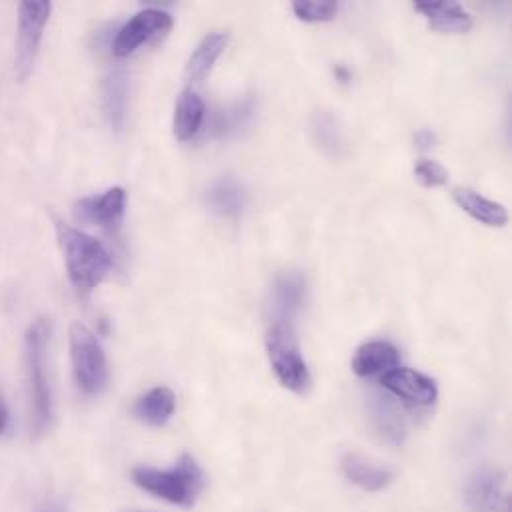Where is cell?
<instances>
[{
  "instance_id": "cell-20",
  "label": "cell",
  "mask_w": 512,
  "mask_h": 512,
  "mask_svg": "<svg viewBox=\"0 0 512 512\" xmlns=\"http://www.w3.org/2000/svg\"><path fill=\"white\" fill-rule=\"evenodd\" d=\"M208 204L224 218H236L246 206V192L234 178L218 180L208 192Z\"/></svg>"
},
{
  "instance_id": "cell-23",
  "label": "cell",
  "mask_w": 512,
  "mask_h": 512,
  "mask_svg": "<svg viewBox=\"0 0 512 512\" xmlns=\"http://www.w3.org/2000/svg\"><path fill=\"white\" fill-rule=\"evenodd\" d=\"M337 2L333 0H299L293 2V12L303 22H327L337 14Z\"/></svg>"
},
{
  "instance_id": "cell-7",
  "label": "cell",
  "mask_w": 512,
  "mask_h": 512,
  "mask_svg": "<svg viewBox=\"0 0 512 512\" xmlns=\"http://www.w3.org/2000/svg\"><path fill=\"white\" fill-rule=\"evenodd\" d=\"M172 28L174 20L168 12L160 8H146L120 28L112 50L116 56H130L142 44L164 38Z\"/></svg>"
},
{
  "instance_id": "cell-14",
  "label": "cell",
  "mask_w": 512,
  "mask_h": 512,
  "mask_svg": "<svg viewBox=\"0 0 512 512\" xmlns=\"http://www.w3.org/2000/svg\"><path fill=\"white\" fill-rule=\"evenodd\" d=\"M453 198L463 212L489 228H503L509 222V212L503 204L493 202L471 188H455Z\"/></svg>"
},
{
  "instance_id": "cell-21",
  "label": "cell",
  "mask_w": 512,
  "mask_h": 512,
  "mask_svg": "<svg viewBox=\"0 0 512 512\" xmlns=\"http://www.w3.org/2000/svg\"><path fill=\"white\" fill-rule=\"evenodd\" d=\"M311 130H313V138L317 142V146L329 154V156H337L343 148V136H341V130H339V124L337 120L329 114V112H317L313 116V124H311Z\"/></svg>"
},
{
  "instance_id": "cell-6",
  "label": "cell",
  "mask_w": 512,
  "mask_h": 512,
  "mask_svg": "<svg viewBox=\"0 0 512 512\" xmlns=\"http://www.w3.org/2000/svg\"><path fill=\"white\" fill-rule=\"evenodd\" d=\"M52 4L46 0H24L18 6V36L14 68L18 80H26L32 72L44 26L48 24Z\"/></svg>"
},
{
  "instance_id": "cell-22",
  "label": "cell",
  "mask_w": 512,
  "mask_h": 512,
  "mask_svg": "<svg viewBox=\"0 0 512 512\" xmlns=\"http://www.w3.org/2000/svg\"><path fill=\"white\" fill-rule=\"evenodd\" d=\"M126 96V78L122 74H112L104 86V104L112 126L118 130L122 128L126 116Z\"/></svg>"
},
{
  "instance_id": "cell-19",
  "label": "cell",
  "mask_w": 512,
  "mask_h": 512,
  "mask_svg": "<svg viewBox=\"0 0 512 512\" xmlns=\"http://www.w3.org/2000/svg\"><path fill=\"white\" fill-rule=\"evenodd\" d=\"M174 411H176V395L168 387L152 389L134 407V415L152 427L166 425L174 415Z\"/></svg>"
},
{
  "instance_id": "cell-15",
  "label": "cell",
  "mask_w": 512,
  "mask_h": 512,
  "mask_svg": "<svg viewBox=\"0 0 512 512\" xmlns=\"http://www.w3.org/2000/svg\"><path fill=\"white\" fill-rule=\"evenodd\" d=\"M399 365V349L387 341H371L357 349L353 357V371L359 377H373L387 373Z\"/></svg>"
},
{
  "instance_id": "cell-17",
  "label": "cell",
  "mask_w": 512,
  "mask_h": 512,
  "mask_svg": "<svg viewBox=\"0 0 512 512\" xmlns=\"http://www.w3.org/2000/svg\"><path fill=\"white\" fill-rule=\"evenodd\" d=\"M341 467H343L345 477L353 485H357V487H361L363 491H369V493L383 491L393 481V473L391 471L373 465L371 461H367L365 457H361L357 453H349L343 459Z\"/></svg>"
},
{
  "instance_id": "cell-12",
  "label": "cell",
  "mask_w": 512,
  "mask_h": 512,
  "mask_svg": "<svg viewBox=\"0 0 512 512\" xmlns=\"http://www.w3.org/2000/svg\"><path fill=\"white\" fill-rule=\"evenodd\" d=\"M369 421L375 435L389 445H401L407 435V425L399 407L383 395H373L369 399Z\"/></svg>"
},
{
  "instance_id": "cell-24",
  "label": "cell",
  "mask_w": 512,
  "mask_h": 512,
  "mask_svg": "<svg viewBox=\"0 0 512 512\" xmlns=\"http://www.w3.org/2000/svg\"><path fill=\"white\" fill-rule=\"evenodd\" d=\"M415 178L425 188H439L449 182V172L433 160H419L415 164Z\"/></svg>"
},
{
  "instance_id": "cell-11",
  "label": "cell",
  "mask_w": 512,
  "mask_h": 512,
  "mask_svg": "<svg viewBox=\"0 0 512 512\" xmlns=\"http://www.w3.org/2000/svg\"><path fill=\"white\" fill-rule=\"evenodd\" d=\"M415 10L421 12L433 30L445 34H465L473 26L471 14L459 2L445 0H417Z\"/></svg>"
},
{
  "instance_id": "cell-1",
  "label": "cell",
  "mask_w": 512,
  "mask_h": 512,
  "mask_svg": "<svg viewBox=\"0 0 512 512\" xmlns=\"http://www.w3.org/2000/svg\"><path fill=\"white\" fill-rule=\"evenodd\" d=\"M54 230H56L58 246L66 261L70 283L74 285L78 295L86 297L110 273L112 257L102 242L64 224L58 218H54Z\"/></svg>"
},
{
  "instance_id": "cell-27",
  "label": "cell",
  "mask_w": 512,
  "mask_h": 512,
  "mask_svg": "<svg viewBox=\"0 0 512 512\" xmlns=\"http://www.w3.org/2000/svg\"><path fill=\"white\" fill-rule=\"evenodd\" d=\"M335 76H337L343 84L351 82V72H349L345 66H335Z\"/></svg>"
},
{
  "instance_id": "cell-13",
  "label": "cell",
  "mask_w": 512,
  "mask_h": 512,
  "mask_svg": "<svg viewBox=\"0 0 512 512\" xmlns=\"http://www.w3.org/2000/svg\"><path fill=\"white\" fill-rule=\"evenodd\" d=\"M305 297V279L295 273H281L271 289V311L275 315V321L289 323L297 311L303 305Z\"/></svg>"
},
{
  "instance_id": "cell-2",
  "label": "cell",
  "mask_w": 512,
  "mask_h": 512,
  "mask_svg": "<svg viewBox=\"0 0 512 512\" xmlns=\"http://www.w3.org/2000/svg\"><path fill=\"white\" fill-rule=\"evenodd\" d=\"M48 343H50V323L46 319H36L24 337V363L26 379L30 389V413L32 431L42 435L54 417L52 385L48 377Z\"/></svg>"
},
{
  "instance_id": "cell-16",
  "label": "cell",
  "mask_w": 512,
  "mask_h": 512,
  "mask_svg": "<svg viewBox=\"0 0 512 512\" xmlns=\"http://www.w3.org/2000/svg\"><path fill=\"white\" fill-rule=\"evenodd\" d=\"M228 46V34L226 32H210L202 38V42L192 52L188 66H186V78L188 82L196 84L202 82L218 62V58L224 54Z\"/></svg>"
},
{
  "instance_id": "cell-26",
  "label": "cell",
  "mask_w": 512,
  "mask_h": 512,
  "mask_svg": "<svg viewBox=\"0 0 512 512\" xmlns=\"http://www.w3.org/2000/svg\"><path fill=\"white\" fill-rule=\"evenodd\" d=\"M6 425H8V409H6L4 397H2V393H0V435L4 433Z\"/></svg>"
},
{
  "instance_id": "cell-3",
  "label": "cell",
  "mask_w": 512,
  "mask_h": 512,
  "mask_svg": "<svg viewBox=\"0 0 512 512\" xmlns=\"http://www.w3.org/2000/svg\"><path fill=\"white\" fill-rule=\"evenodd\" d=\"M132 479L146 493L186 509L194 507L206 483L204 471L190 455H184L170 471L138 467L132 471Z\"/></svg>"
},
{
  "instance_id": "cell-28",
  "label": "cell",
  "mask_w": 512,
  "mask_h": 512,
  "mask_svg": "<svg viewBox=\"0 0 512 512\" xmlns=\"http://www.w3.org/2000/svg\"><path fill=\"white\" fill-rule=\"evenodd\" d=\"M38 512H66L60 505H56V503H48V505H44L42 509Z\"/></svg>"
},
{
  "instance_id": "cell-18",
  "label": "cell",
  "mask_w": 512,
  "mask_h": 512,
  "mask_svg": "<svg viewBox=\"0 0 512 512\" xmlns=\"http://www.w3.org/2000/svg\"><path fill=\"white\" fill-rule=\"evenodd\" d=\"M206 104L194 90H184L178 98L176 112H174V136L180 142L192 140L204 122Z\"/></svg>"
},
{
  "instance_id": "cell-10",
  "label": "cell",
  "mask_w": 512,
  "mask_h": 512,
  "mask_svg": "<svg viewBox=\"0 0 512 512\" xmlns=\"http://www.w3.org/2000/svg\"><path fill=\"white\" fill-rule=\"evenodd\" d=\"M467 501L477 512H511V499L505 495L503 477L497 471H477L467 487Z\"/></svg>"
},
{
  "instance_id": "cell-25",
  "label": "cell",
  "mask_w": 512,
  "mask_h": 512,
  "mask_svg": "<svg viewBox=\"0 0 512 512\" xmlns=\"http://www.w3.org/2000/svg\"><path fill=\"white\" fill-rule=\"evenodd\" d=\"M415 144L421 148V150H431L437 146V134L433 130H419L415 134Z\"/></svg>"
},
{
  "instance_id": "cell-5",
  "label": "cell",
  "mask_w": 512,
  "mask_h": 512,
  "mask_svg": "<svg viewBox=\"0 0 512 512\" xmlns=\"http://www.w3.org/2000/svg\"><path fill=\"white\" fill-rule=\"evenodd\" d=\"M70 359L78 387L86 395H98L108 381V363L96 335L80 321L70 323Z\"/></svg>"
},
{
  "instance_id": "cell-9",
  "label": "cell",
  "mask_w": 512,
  "mask_h": 512,
  "mask_svg": "<svg viewBox=\"0 0 512 512\" xmlns=\"http://www.w3.org/2000/svg\"><path fill=\"white\" fill-rule=\"evenodd\" d=\"M126 214L124 188H112L98 198H86L76 204V218L86 224H96L102 230L116 234Z\"/></svg>"
},
{
  "instance_id": "cell-4",
  "label": "cell",
  "mask_w": 512,
  "mask_h": 512,
  "mask_svg": "<svg viewBox=\"0 0 512 512\" xmlns=\"http://www.w3.org/2000/svg\"><path fill=\"white\" fill-rule=\"evenodd\" d=\"M265 347L279 383L293 393H305L311 385V375L299 351L291 323L273 321L265 335Z\"/></svg>"
},
{
  "instance_id": "cell-8",
  "label": "cell",
  "mask_w": 512,
  "mask_h": 512,
  "mask_svg": "<svg viewBox=\"0 0 512 512\" xmlns=\"http://www.w3.org/2000/svg\"><path fill=\"white\" fill-rule=\"evenodd\" d=\"M381 385L389 393H393L395 397L403 399L407 405H413V407H429L437 401V395H439L437 383L431 377L407 367H399L383 373Z\"/></svg>"
}]
</instances>
